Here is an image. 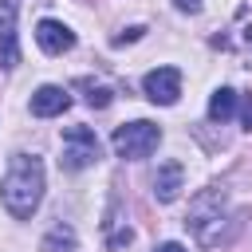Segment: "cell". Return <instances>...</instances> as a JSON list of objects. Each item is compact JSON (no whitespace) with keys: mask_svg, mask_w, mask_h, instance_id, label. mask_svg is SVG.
<instances>
[{"mask_svg":"<svg viewBox=\"0 0 252 252\" xmlns=\"http://www.w3.org/2000/svg\"><path fill=\"white\" fill-rule=\"evenodd\" d=\"M16 0H0V32H12V24H16Z\"/></svg>","mask_w":252,"mask_h":252,"instance_id":"cell-12","label":"cell"},{"mask_svg":"<svg viewBox=\"0 0 252 252\" xmlns=\"http://www.w3.org/2000/svg\"><path fill=\"white\" fill-rule=\"evenodd\" d=\"M71 106V94L63 91V87H39L35 94H32V114L35 118H55V114H63Z\"/></svg>","mask_w":252,"mask_h":252,"instance_id":"cell-7","label":"cell"},{"mask_svg":"<svg viewBox=\"0 0 252 252\" xmlns=\"http://www.w3.org/2000/svg\"><path fill=\"white\" fill-rule=\"evenodd\" d=\"M0 63H4V67H16V63H20V47H16V28H12V32H0Z\"/></svg>","mask_w":252,"mask_h":252,"instance_id":"cell-11","label":"cell"},{"mask_svg":"<svg viewBox=\"0 0 252 252\" xmlns=\"http://www.w3.org/2000/svg\"><path fill=\"white\" fill-rule=\"evenodd\" d=\"M79 87L87 91V102H91L94 110H102V106H110V102H114V91H110V87H102V83H87V79H83Z\"/></svg>","mask_w":252,"mask_h":252,"instance_id":"cell-10","label":"cell"},{"mask_svg":"<svg viewBox=\"0 0 252 252\" xmlns=\"http://www.w3.org/2000/svg\"><path fill=\"white\" fill-rule=\"evenodd\" d=\"M75 248H79V236L71 224H55L39 244V252H75Z\"/></svg>","mask_w":252,"mask_h":252,"instance_id":"cell-8","label":"cell"},{"mask_svg":"<svg viewBox=\"0 0 252 252\" xmlns=\"http://www.w3.org/2000/svg\"><path fill=\"white\" fill-rule=\"evenodd\" d=\"M35 43H39L47 55H63V51L75 47V32H71L67 24H59V20H39V24H35Z\"/></svg>","mask_w":252,"mask_h":252,"instance_id":"cell-5","label":"cell"},{"mask_svg":"<svg viewBox=\"0 0 252 252\" xmlns=\"http://www.w3.org/2000/svg\"><path fill=\"white\" fill-rule=\"evenodd\" d=\"M181 189H185V169H181V161H165V165H158L154 197H158L161 205H169V201L181 197Z\"/></svg>","mask_w":252,"mask_h":252,"instance_id":"cell-6","label":"cell"},{"mask_svg":"<svg viewBox=\"0 0 252 252\" xmlns=\"http://www.w3.org/2000/svg\"><path fill=\"white\" fill-rule=\"evenodd\" d=\"M142 32L146 28H126L122 35H114V43H134V39H142Z\"/></svg>","mask_w":252,"mask_h":252,"instance_id":"cell-13","label":"cell"},{"mask_svg":"<svg viewBox=\"0 0 252 252\" xmlns=\"http://www.w3.org/2000/svg\"><path fill=\"white\" fill-rule=\"evenodd\" d=\"M142 91H146L150 102H158V106H173L177 94H181V71H177V67H154V71L142 79Z\"/></svg>","mask_w":252,"mask_h":252,"instance_id":"cell-4","label":"cell"},{"mask_svg":"<svg viewBox=\"0 0 252 252\" xmlns=\"http://www.w3.org/2000/svg\"><path fill=\"white\" fill-rule=\"evenodd\" d=\"M236 114V91L232 87H220L213 98H209V118L213 122H228Z\"/></svg>","mask_w":252,"mask_h":252,"instance_id":"cell-9","label":"cell"},{"mask_svg":"<svg viewBox=\"0 0 252 252\" xmlns=\"http://www.w3.org/2000/svg\"><path fill=\"white\" fill-rule=\"evenodd\" d=\"M154 252H189V248H185V244H177V240H165V244H158Z\"/></svg>","mask_w":252,"mask_h":252,"instance_id":"cell-14","label":"cell"},{"mask_svg":"<svg viewBox=\"0 0 252 252\" xmlns=\"http://www.w3.org/2000/svg\"><path fill=\"white\" fill-rule=\"evenodd\" d=\"M102 158V146H98V138H94V130L91 126H67L63 130V158H59V165L63 169H87V165H94Z\"/></svg>","mask_w":252,"mask_h":252,"instance_id":"cell-3","label":"cell"},{"mask_svg":"<svg viewBox=\"0 0 252 252\" xmlns=\"http://www.w3.org/2000/svg\"><path fill=\"white\" fill-rule=\"evenodd\" d=\"M0 201L16 220H28L39 201H43V161L35 154H12L4 181H0Z\"/></svg>","mask_w":252,"mask_h":252,"instance_id":"cell-1","label":"cell"},{"mask_svg":"<svg viewBox=\"0 0 252 252\" xmlns=\"http://www.w3.org/2000/svg\"><path fill=\"white\" fill-rule=\"evenodd\" d=\"M158 142H161V130H158L154 122H146V118H134V122H122V126L114 130V138H110V146H114V154H118V158H126V161H138V158H150V154L158 150Z\"/></svg>","mask_w":252,"mask_h":252,"instance_id":"cell-2","label":"cell"},{"mask_svg":"<svg viewBox=\"0 0 252 252\" xmlns=\"http://www.w3.org/2000/svg\"><path fill=\"white\" fill-rule=\"evenodd\" d=\"M181 12H201V0H177Z\"/></svg>","mask_w":252,"mask_h":252,"instance_id":"cell-15","label":"cell"}]
</instances>
